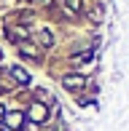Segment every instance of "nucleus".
I'll return each instance as SVG.
<instances>
[{"label": "nucleus", "mask_w": 129, "mask_h": 131, "mask_svg": "<svg viewBox=\"0 0 129 131\" xmlns=\"http://www.w3.org/2000/svg\"><path fill=\"white\" fill-rule=\"evenodd\" d=\"M3 115H5V112H3V107H0V121H3Z\"/></svg>", "instance_id": "nucleus-8"}, {"label": "nucleus", "mask_w": 129, "mask_h": 131, "mask_svg": "<svg viewBox=\"0 0 129 131\" xmlns=\"http://www.w3.org/2000/svg\"><path fill=\"white\" fill-rule=\"evenodd\" d=\"M64 5H67V11H78L81 0H64Z\"/></svg>", "instance_id": "nucleus-7"}, {"label": "nucleus", "mask_w": 129, "mask_h": 131, "mask_svg": "<svg viewBox=\"0 0 129 131\" xmlns=\"http://www.w3.org/2000/svg\"><path fill=\"white\" fill-rule=\"evenodd\" d=\"M27 115H30V121H32V123H43L46 118H49V110H46V104L35 102V104L30 107V112H27Z\"/></svg>", "instance_id": "nucleus-1"}, {"label": "nucleus", "mask_w": 129, "mask_h": 131, "mask_svg": "<svg viewBox=\"0 0 129 131\" xmlns=\"http://www.w3.org/2000/svg\"><path fill=\"white\" fill-rule=\"evenodd\" d=\"M38 38H40V43H43V46H51V43H54V38H51V32H40Z\"/></svg>", "instance_id": "nucleus-6"}, {"label": "nucleus", "mask_w": 129, "mask_h": 131, "mask_svg": "<svg viewBox=\"0 0 129 131\" xmlns=\"http://www.w3.org/2000/svg\"><path fill=\"white\" fill-rule=\"evenodd\" d=\"M11 40H22V38H27V29H11Z\"/></svg>", "instance_id": "nucleus-5"}, {"label": "nucleus", "mask_w": 129, "mask_h": 131, "mask_svg": "<svg viewBox=\"0 0 129 131\" xmlns=\"http://www.w3.org/2000/svg\"><path fill=\"white\" fill-rule=\"evenodd\" d=\"M84 83H86V78H84V75H67V78L62 80V86L67 88V91H78Z\"/></svg>", "instance_id": "nucleus-2"}, {"label": "nucleus", "mask_w": 129, "mask_h": 131, "mask_svg": "<svg viewBox=\"0 0 129 131\" xmlns=\"http://www.w3.org/2000/svg\"><path fill=\"white\" fill-rule=\"evenodd\" d=\"M11 75H14L19 83H30V72H27V70H22V67H11Z\"/></svg>", "instance_id": "nucleus-4"}, {"label": "nucleus", "mask_w": 129, "mask_h": 131, "mask_svg": "<svg viewBox=\"0 0 129 131\" xmlns=\"http://www.w3.org/2000/svg\"><path fill=\"white\" fill-rule=\"evenodd\" d=\"M5 123H8L11 128H22V123H24V115L22 112H8V115H3Z\"/></svg>", "instance_id": "nucleus-3"}]
</instances>
